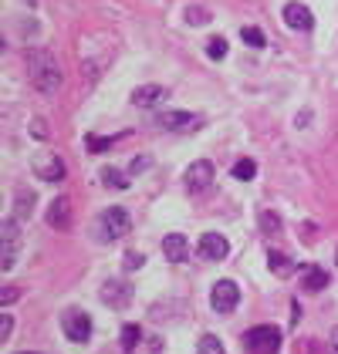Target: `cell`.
<instances>
[{"mask_svg": "<svg viewBox=\"0 0 338 354\" xmlns=\"http://www.w3.org/2000/svg\"><path fill=\"white\" fill-rule=\"evenodd\" d=\"M31 81H34V88L44 91V95L58 91V88H61V68H58V61H54L51 54H44V51H34V54H31Z\"/></svg>", "mask_w": 338, "mask_h": 354, "instance_id": "6da1fadb", "label": "cell"}, {"mask_svg": "<svg viewBox=\"0 0 338 354\" xmlns=\"http://www.w3.org/2000/svg\"><path fill=\"white\" fill-rule=\"evenodd\" d=\"M244 351L247 354H278L281 351V331L274 324H257L244 334Z\"/></svg>", "mask_w": 338, "mask_h": 354, "instance_id": "7a4b0ae2", "label": "cell"}, {"mask_svg": "<svg viewBox=\"0 0 338 354\" xmlns=\"http://www.w3.org/2000/svg\"><path fill=\"white\" fill-rule=\"evenodd\" d=\"M61 331H65L68 341L84 344V341L91 338V317L84 314V311H78V307H68V311L61 314Z\"/></svg>", "mask_w": 338, "mask_h": 354, "instance_id": "3957f363", "label": "cell"}, {"mask_svg": "<svg viewBox=\"0 0 338 354\" xmlns=\"http://www.w3.org/2000/svg\"><path fill=\"white\" fill-rule=\"evenodd\" d=\"M237 304H240V287L234 283V280H216L210 290V307L216 314H230V311H237Z\"/></svg>", "mask_w": 338, "mask_h": 354, "instance_id": "277c9868", "label": "cell"}, {"mask_svg": "<svg viewBox=\"0 0 338 354\" xmlns=\"http://www.w3.org/2000/svg\"><path fill=\"white\" fill-rule=\"evenodd\" d=\"M98 226H102V236H105V239H122V236L132 230V220H128V213L122 206H112V209L102 213Z\"/></svg>", "mask_w": 338, "mask_h": 354, "instance_id": "5b68a950", "label": "cell"}, {"mask_svg": "<svg viewBox=\"0 0 338 354\" xmlns=\"http://www.w3.org/2000/svg\"><path fill=\"white\" fill-rule=\"evenodd\" d=\"M31 169L44 182H61L65 179V162L54 156V152H38V156L31 158Z\"/></svg>", "mask_w": 338, "mask_h": 354, "instance_id": "8992f818", "label": "cell"}, {"mask_svg": "<svg viewBox=\"0 0 338 354\" xmlns=\"http://www.w3.org/2000/svg\"><path fill=\"white\" fill-rule=\"evenodd\" d=\"M213 179H216V172H213V162H207V158H200V162H193V165L186 169V186H190L193 193L210 189Z\"/></svg>", "mask_w": 338, "mask_h": 354, "instance_id": "52a82bcc", "label": "cell"}, {"mask_svg": "<svg viewBox=\"0 0 338 354\" xmlns=\"http://www.w3.org/2000/svg\"><path fill=\"white\" fill-rule=\"evenodd\" d=\"M17 246H21L17 220H7V223H3V253H0V263H3V270H10V267L17 263Z\"/></svg>", "mask_w": 338, "mask_h": 354, "instance_id": "ba28073f", "label": "cell"}, {"mask_svg": "<svg viewBox=\"0 0 338 354\" xmlns=\"http://www.w3.org/2000/svg\"><path fill=\"white\" fill-rule=\"evenodd\" d=\"M196 253H200L203 260H223V257L230 253V243L220 233H203L200 243H196Z\"/></svg>", "mask_w": 338, "mask_h": 354, "instance_id": "9c48e42d", "label": "cell"}, {"mask_svg": "<svg viewBox=\"0 0 338 354\" xmlns=\"http://www.w3.org/2000/svg\"><path fill=\"white\" fill-rule=\"evenodd\" d=\"M284 24L291 27V31H311L315 27V17H311V10L304 7V3H297V0H291L288 7H284Z\"/></svg>", "mask_w": 338, "mask_h": 354, "instance_id": "30bf717a", "label": "cell"}, {"mask_svg": "<svg viewBox=\"0 0 338 354\" xmlns=\"http://www.w3.org/2000/svg\"><path fill=\"white\" fill-rule=\"evenodd\" d=\"M102 300L109 304V307H128V300H132V287H128L126 280H109L105 287H102Z\"/></svg>", "mask_w": 338, "mask_h": 354, "instance_id": "8fae6325", "label": "cell"}, {"mask_svg": "<svg viewBox=\"0 0 338 354\" xmlns=\"http://www.w3.org/2000/svg\"><path fill=\"white\" fill-rule=\"evenodd\" d=\"M156 125L169 128V132H186V128H196L200 118L190 115V112H163V115H156Z\"/></svg>", "mask_w": 338, "mask_h": 354, "instance_id": "7c38bea8", "label": "cell"}, {"mask_svg": "<svg viewBox=\"0 0 338 354\" xmlns=\"http://www.w3.org/2000/svg\"><path fill=\"white\" fill-rule=\"evenodd\" d=\"M163 98H169V91L163 84H142V88L132 91V105H139V108H153V105H159Z\"/></svg>", "mask_w": 338, "mask_h": 354, "instance_id": "4fadbf2b", "label": "cell"}, {"mask_svg": "<svg viewBox=\"0 0 338 354\" xmlns=\"http://www.w3.org/2000/svg\"><path fill=\"white\" fill-rule=\"evenodd\" d=\"M163 253H166L169 263H183L186 257H190V239L183 233H166L163 239Z\"/></svg>", "mask_w": 338, "mask_h": 354, "instance_id": "5bb4252c", "label": "cell"}, {"mask_svg": "<svg viewBox=\"0 0 338 354\" xmlns=\"http://www.w3.org/2000/svg\"><path fill=\"white\" fill-rule=\"evenodd\" d=\"M47 226H58V230H68V226H71V202L65 196L51 202V209H47Z\"/></svg>", "mask_w": 338, "mask_h": 354, "instance_id": "9a60e30c", "label": "cell"}, {"mask_svg": "<svg viewBox=\"0 0 338 354\" xmlns=\"http://www.w3.org/2000/svg\"><path fill=\"white\" fill-rule=\"evenodd\" d=\"M301 287L308 290V294H318V290H325L328 287V274L322 270V267H301Z\"/></svg>", "mask_w": 338, "mask_h": 354, "instance_id": "2e32d148", "label": "cell"}, {"mask_svg": "<svg viewBox=\"0 0 338 354\" xmlns=\"http://www.w3.org/2000/svg\"><path fill=\"white\" fill-rule=\"evenodd\" d=\"M267 267H271V274H278V276L295 274L291 257H288V253H281V250H271V253H267Z\"/></svg>", "mask_w": 338, "mask_h": 354, "instance_id": "e0dca14e", "label": "cell"}, {"mask_svg": "<svg viewBox=\"0 0 338 354\" xmlns=\"http://www.w3.org/2000/svg\"><path fill=\"white\" fill-rule=\"evenodd\" d=\"M139 341H142V331H139V324H126L122 327V351L132 354L139 348Z\"/></svg>", "mask_w": 338, "mask_h": 354, "instance_id": "ac0fdd59", "label": "cell"}, {"mask_svg": "<svg viewBox=\"0 0 338 354\" xmlns=\"http://www.w3.org/2000/svg\"><path fill=\"white\" fill-rule=\"evenodd\" d=\"M254 176H257V162H254V158H237V162H234V179L251 182Z\"/></svg>", "mask_w": 338, "mask_h": 354, "instance_id": "d6986e66", "label": "cell"}, {"mask_svg": "<svg viewBox=\"0 0 338 354\" xmlns=\"http://www.w3.org/2000/svg\"><path fill=\"white\" fill-rule=\"evenodd\" d=\"M196 354H227V351H223V344H220L216 334H203L200 344H196Z\"/></svg>", "mask_w": 338, "mask_h": 354, "instance_id": "ffe728a7", "label": "cell"}, {"mask_svg": "<svg viewBox=\"0 0 338 354\" xmlns=\"http://www.w3.org/2000/svg\"><path fill=\"white\" fill-rule=\"evenodd\" d=\"M102 179L105 186H115V189H128V179L119 172V169H102Z\"/></svg>", "mask_w": 338, "mask_h": 354, "instance_id": "44dd1931", "label": "cell"}, {"mask_svg": "<svg viewBox=\"0 0 338 354\" xmlns=\"http://www.w3.org/2000/svg\"><path fill=\"white\" fill-rule=\"evenodd\" d=\"M240 38H244V44H251V47H264V44H267V38H264L260 27H244Z\"/></svg>", "mask_w": 338, "mask_h": 354, "instance_id": "7402d4cb", "label": "cell"}, {"mask_svg": "<svg viewBox=\"0 0 338 354\" xmlns=\"http://www.w3.org/2000/svg\"><path fill=\"white\" fill-rule=\"evenodd\" d=\"M207 54H210L213 61L227 58V40H223V38H210V40H207Z\"/></svg>", "mask_w": 338, "mask_h": 354, "instance_id": "603a6c76", "label": "cell"}, {"mask_svg": "<svg viewBox=\"0 0 338 354\" xmlns=\"http://www.w3.org/2000/svg\"><path fill=\"white\" fill-rule=\"evenodd\" d=\"M186 21H190V24H207L210 17H207L203 7H190V10H186Z\"/></svg>", "mask_w": 338, "mask_h": 354, "instance_id": "cb8c5ba5", "label": "cell"}, {"mask_svg": "<svg viewBox=\"0 0 338 354\" xmlns=\"http://www.w3.org/2000/svg\"><path fill=\"white\" fill-rule=\"evenodd\" d=\"M260 226H264L267 233H274V230H281V220H278L274 213H260Z\"/></svg>", "mask_w": 338, "mask_h": 354, "instance_id": "d4e9b609", "label": "cell"}, {"mask_svg": "<svg viewBox=\"0 0 338 354\" xmlns=\"http://www.w3.org/2000/svg\"><path fill=\"white\" fill-rule=\"evenodd\" d=\"M142 263H146V257H142V253H135V250H128V253H126V263H122V267H126V270H139Z\"/></svg>", "mask_w": 338, "mask_h": 354, "instance_id": "484cf974", "label": "cell"}, {"mask_svg": "<svg viewBox=\"0 0 338 354\" xmlns=\"http://www.w3.org/2000/svg\"><path fill=\"white\" fill-rule=\"evenodd\" d=\"M10 331H14V317L3 314V317H0V338L7 341V338H10Z\"/></svg>", "mask_w": 338, "mask_h": 354, "instance_id": "4316f807", "label": "cell"}, {"mask_svg": "<svg viewBox=\"0 0 338 354\" xmlns=\"http://www.w3.org/2000/svg\"><path fill=\"white\" fill-rule=\"evenodd\" d=\"M153 162L149 158H132V172H142V169H149Z\"/></svg>", "mask_w": 338, "mask_h": 354, "instance_id": "83f0119b", "label": "cell"}, {"mask_svg": "<svg viewBox=\"0 0 338 354\" xmlns=\"http://www.w3.org/2000/svg\"><path fill=\"white\" fill-rule=\"evenodd\" d=\"M328 344H332V354H338V327L332 331V341H328Z\"/></svg>", "mask_w": 338, "mask_h": 354, "instance_id": "f1b7e54d", "label": "cell"}, {"mask_svg": "<svg viewBox=\"0 0 338 354\" xmlns=\"http://www.w3.org/2000/svg\"><path fill=\"white\" fill-rule=\"evenodd\" d=\"M17 354H34V351H17Z\"/></svg>", "mask_w": 338, "mask_h": 354, "instance_id": "f546056e", "label": "cell"}]
</instances>
